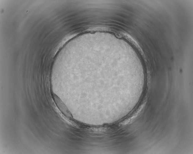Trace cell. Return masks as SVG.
<instances>
[{
	"label": "cell",
	"instance_id": "obj_1",
	"mask_svg": "<svg viewBox=\"0 0 193 154\" xmlns=\"http://www.w3.org/2000/svg\"><path fill=\"white\" fill-rule=\"evenodd\" d=\"M53 98L56 105L61 113L67 118L72 119L73 116L71 112L61 99L55 94H53Z\"/></svg>",
	"mask_w": 193,
	"mask_h": 154
}]
</instances>
